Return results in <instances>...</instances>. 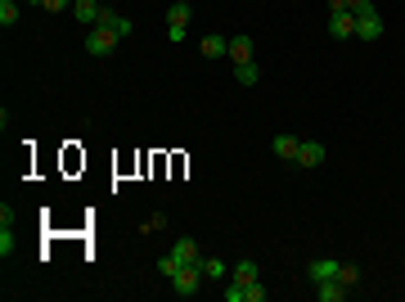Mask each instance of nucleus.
Segmentation results:
<instances>
[{
  "mask_svg": "<svg viewBox=\"0 0 405 302\" xmlns=\"http://www.w3.org/2000/svg\"><path fill=\"white\" fill-rule=\"evenodd\" d=\"M32 5H45V0H32Z\"/></svg>",
  "mask_w": 405,
  "mask_h": 302,
  "instance_id": "nucleus-29",
  "label": "nucleus"
},
{
  "mask_svg": "<svg viewBox=\"0 0 405 302\" xmlns=\"http://www.w3.org/2000/svg\"><path fill=\"white\" fill-rule=\"evenodd\" d=\"M118 41L122 36L113 32V27H100V23L86 27V54H90V59H109V54L118 50Z\"/></svg>",
  "mask_w": 405,
  "mask_h": 302,
  "instance_id": "nucleus-1",
  "label": "nucleus"
},
{
  "mask_svg": "<svg viewBox=\"0 0 405 302\" xmlns=\"http://www.w3.org/2000/svg\"><path fill=\"white\" fill-rule=\"evenodd\" d=\"M270 294L262 289V280H253V285H244V302H266Z\"/></svg>",
  "mask_w": 405,
  "mask_h": 302,
  "instance_id": "nucleus-21",
  "label": "nucleus"
},
{
  "mask_svg": "<svg viewBox=\"0 0 405 302\" xmlns=\"http://www.w3.org/2000/svg\"><path fill=\"white\" fill-rule=\"evenodd\" d=\"M185 36H189V27H185V23H167V41H171V45H180Z\"/></svg>",
  "mask_w": 405,
  "mask_h": 302,
  "instance_id": "nucleus-22",
  "label": "nucleus"
},
{
  "mask_svg": "<svg viewBox=\"0 0 405 302\" xmlns=\"http://www.w3.org/2000/svg\"><path fill=\"white\" fill-rule=\"evenodd\" d=\"M14 253V235H9V225H0V257H9Z\"/></svg>",
  "mask_w": 405,
  "mask_h": 302,
  "instance_id": "nucleus-23",
  "label": "nucleus"
},
{
  "mask_svg": "<svg viewBox=\"0 0 405 302\" xmlns=\"http://www.w3.org/2000/svg\"><path fill=\"white\" fill-rule=\"evenodd\" d=\"M253 50H257V45H253V36H230V59H235V68L253 59Z\"/></svg>",
  "mask_w": 405,
  "mask_h": 302,
  "instance_id": "nucleus-8",
  "label": "nucleus"
},
{
  "mask_svg": "<svg viewBox=\"0 0 405 302\" xmlns=\"http://www.w3.org/2000/svg\"><path fill=\"white\" fill-rule=\"evenodd\" d=\"M270 149H275V158H284V163H297V154H302V140L288 136V131H279V136L270 140Z\"/></svg>",
  "mask_w": 405,
  "mask_h": 302,
  "instance_id": "nucleus-4",
  "label": "nucleus"
},
{
  "mask_svg": "<svg viewBox=\"0 0 405 302\" xmlns=\"http://www.w3.org/2000/svg\"><path fill=\"white\" fill-rule=\"evenodd\" d=\"M100 27H113V32H118V36H131V18L127 14H113V9H100Z\"/></svg>",
  "mask_w": 405,
  "mask_h": 302,
  "instance_id": "nucleus-9",
  "label": "nucleus"
},
{
  "mask_svg": "<svg viewBox=\"0 0 405 302\" xmlns=\"http://www.w3.org/2000/svg\"><path fill=\"white\" fill-rule=\"evenodd\" d=\"M0 23H5V27L18 23V0H0Z\"/></svg>",
  "mask_w": 405,
  "mask_h": 302,
  "instance_id": "nucleus-20",
  "label": "nucleus"
},
{
  "mask_svg": "<svg viewBox=\"0 0 405 302\" xmlns=\"http://www.w3.org/2000/svg\"><path fill=\"white\" fill-rule=\"evenodd\" d=\"M180 267H185V262H180L176 253H167V257H158V276H162V280H171V276H176Z\"/></svg>",
  "mask_w": 405,
  "mask_h": 302,
  "instance_id": "nucleus-19",
  "label": "nucleus"
},
{
  "mask_svg": "<svg viewBox=\"0 0 405 302\" xmlns=\"http://www.w3.org/2000/svg\"><path fill=\"white\" fill-rule=\"evenodd\" d=\"M347 9V0H329V14H342Z\"/></svg>",
  "mask_w": 405,
  "mask_h": 302,
  "instance_id": "nucleus-28",
  "label": "nucleus"
},
{
  "mask_svg": "<svg viewBox=\"0 0 405 302\" xmlns=\"http://www.w3.org/2000/svg\"><path fill=\"white\" fill-rule=\"evenodd\" d=\"M225 302H244V285H239V280H230V289H225Z\"/></svg>",
  "mask_w": 405,
  "mask_h": 302,
  "instance_id": "nucleus-25",
  "label": "nucleus"
},
{
  "mask_svg": "<svg viewBox=\"0 0 405 302\" xmlns=\"http://www.w3.org/2000/svg\"><path fill=\"white\" fill-rule=\"evenodd\" d=\"M347 294H351V289L338 285V280H320V285H315V298H320V302H342Z\"/></svg>",
  "mask_w": 405,
  "mask_h": 302,
  "instance_id": "nucleus-11",
  "label": "nucleus"
},
{
  "mask_svg": "<svg viewBox=\"0 0 405 302\" xmlns=\"http://www.w3.org/2000/svg\"><path fill=\"white\" fill-rule=\"evenodd\" d=\"M198 267H202V280H225V262H216V257H202Z\"/></svg>",
  "mask_w": 405,
  "mask_h": 302,
  "instance_id": "nucleus-18",
  "label": "nucleus"
},
{
  "mask_svg": "<svg viewBox=\"0 0 405 302\" xmlns=\"http://www.w3.org/2000/svg\"><path fill=\"white\" fill-rule=\"evenodd\" d=\"M347 9H351L356 18H360V14H374V0H347Z\"/></svg>",
  "mask_w": 405,
  "mask_h": 302,
  "instance_id": "nucleus-24",
  "label": "nucleus"
},
{
  "mask_svg": "<svg viewBox=\"0 0 405 302\" xmlns=\"http://www.w3.org/2000/svg\"><path fill=\"white\" fill-rule=\"evenodd\" d=\"M68 5H72V0H45L41 9H50V14H59V9H68Z\"/></svg>",
  "mask_w": 405,
  "mask_h": 302,
  "instance_id": "nucleus-27",
  "label": "nucleus"
},
{
  "mask_svg": "<svg viewBox=\"0 0 405 302\" xmlns=\"http://www.w3.org/2000/svg\"><path fill=\"white\" fill-rule=\"evenodd\" d=\"M171 289H176L180 298H194L198 289H202V267H198V262H189V267H180L176 276H171Z\"/></svg>",
  "mask_w": 405,
  "mask_h": 302,
  "instance_id": "nucleus-2",
  "label": "nucleus"
},
{
  "mask_svg": "<svg viewBox=\"0 0 405 302\" xmlns=\"http://www.w3.org/2000/svg\"><path fill=\"white\" fill-rule=\"evenodd\" d=\"M324 163V145L320 140H302V154H297V167H320Z\"/></svg>",
  "mask_w": 405,
  "mask_h": 302,
  "instance_id": "nucleus-7",
  "label": "nucleus"
},
{
  "mask_svg": "<svg viewBox=\"0 0 405 302\" xmlns=\"http://www.w3.org/2000/svg\"><path fill=\"white\" fill-rule=\"evenodd\" d=\"M72 14H77V23H81V27L100 23V5H95V0H72Z\"/></svg>",
  "mask_w": 405,
  "mask_h": 302,
  "instance_id": "nucleus-10",
  "label": "nucleus"
},
{
  "mask_svg": "<svg viewBox=\"0 0 405 302\" xmlns=\"http://www.w3.org/2000/svg\"><path fill=\"white\" fill-rule=\"evenodd\" d=\"M230 280H239V285H253V280H262V271H257V262H253V257H244V262H235Z\"/></svg>",
  "mask_w": 405,
  "mask_h": 302,
  "instance_id": "nucleus-13",
  "label": "nucleus"
},
{
  "mask_svg": "<svg viewBox=\"0 0 405 302\" xmlns=\"http://www.w3.org/2000/svg\"><path fill=\"white\" fill-rule=\"evenodd\" d=\"M162 225H167V216H162V212H153V216H149V221H144V230H149V235H153V230H162Z\"/></svg>",
  "mask_w": 405,
  "mask_h": 302,
  "instance_id": "nucleus-26",
  "label": "nucleus"
},
{
  "mask_svg": "<svg viewBox=\"0 0 405 302\" xmlns=\"http://www.w3.org/2000/svg\"><path fill=\"white\" fill-rule=\"evenodd\" d=\"M225 54H230L225 36H202V59H225Z\"/></svg>",
  "mask_w": 405,
  "mask_h": 302,
  "instance_id": "nucleus-14",
  "label": "nucleus"
},
{
  "mask_svg": "<svg viewBox=\"0 0 405 302\" xmlns=\"http://www.w3.org/2000/svg\"><path fill=\"white\" fill-rule=\"evenodd\" d=\"M338 267H342L338 257H315L311 267H306V280H311V285H320V280H338Z\"/></svg>",
  "mask_w": 405,
  "mask_h": 302,
  "instance_id": "nucleus-5",
  "label": "nucleus"
},
{
  "mask_svg": "<svg viewBox=\"0 0 405 302\" xmlns=\"http://www.w3.org/2000/svg\"><path fill=\"white\" fill-rule=\"evenodd\" d=\"M356 36H360V41H379V36H383V14H379V9L356 18Z\"/></svg>",
  "mask_w": 405,
  "mask_h": 302,
  "instance_id": "nucleus-6",
  "label": "nucleus"
},
{
  "mask_svg": "<svg viewBox=\"0 0 405 302\" xmlns=\"http://www.w3.org/2000/svg\"><path fill=\"white\" fill-rule=\"evenodd\" d=\"M189 14H194L189 0H171V5H167V23H185L189 27Z\"/></svg>",
  "mask_w": 405,
  "mask_h": 302,
  "instance_id": "nucleus-16",
  "label": "nucleus"
},
{
  "mask_svg": "<svg viewBox=\"0 0 405 302\" xmlns=\"http://www.w3.org/2000/svg\"><path fill=\"white\" fill-rule=\"evenodd\" d=\"M235 77H239V86H257V77H262V68H257V59L239 63V68H235Z\"/></svg>",
  "mask_w": 405,
  "mask_h": 302,
  "instance_id": "nucleus-15",
  "label": "nucleus"
},
{
  "mask_svg": "<svg viewBox=\"0 0 405 302\" xmlns=\"http://www.w3.org/2000/svg\"><path fill=\"white\" fill-rule=\"evenodd\" d=\"M338 285L356 289V285H360V267H351V262H342V267H338Z\"/></svg>",
  "mask_w": 405,
  "mask_h": 302,
  "instance_id": "nucleus-17",
  "label": "nucleus"
},
{
  "mask_svg": "<svg viewBox=\"0 0 405 302\" xmlns=\"http://www.w3.org/2000/svg\"><path fill=\"white\" fill-rule=\"evenodd\" d=\"M329 36H333V41H351V36H356V14H351V9L329 14Z\"/></svg>",
  "mask_w": 405,
  "mask_h": 302,
  "instance_id": "nucleus-3",
  "label": "nucleus"
},
{
  "mask_svg": "<svg viewBox=\"0 0 405 302\" xmlns=\"http://www.w3.org/2000/svg\"><path fill=\"white\" fill-rule=\"evenodd\" d=\"M171 253H176V257L185 262V267H189V262H202V253H198V239H189V235H185V239H176V244H171Z\"/></svg>",
  "mask_w": 405,
  "mask_h": 302,
  "instance_id": "nucleus-12",
  "label": "nucleus"
}]
</instances>
